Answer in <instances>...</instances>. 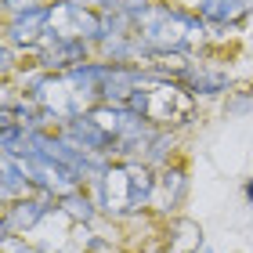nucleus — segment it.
Segmentation results:
<instances>
[{"mask_svg": "<svg viewBox=\"0 0 253 253\" xmlns=\"http://www.w3.org/2000/svg\"><path fill=\"white\" fill-rule=\"evenodd\" d=\"M69 210H73L76 217H87L90 210H87V203H80V199H69Z\"/></svg>", "mask_w": 253, "mask_h": 253, "instance_id": "1", "label": "nucleus"}, {"mask_svg": "<svg viewBox=\"0 0 253 253\" xmlns=\"http://www.w3.org/2000/svg\"><path fill=\"white\" fill-rule=\"evenodd\" d=\"M112 4H123V7H137V4H145V0H112Z\"/></svg>", "mask_w": 253, "mask_h": 253, "instance_id": "2", "label": "nucleus"}, {"mask_svg": "<svg viewBox=\"0 0 253 253\" xmlns=\"http://www.w3.org/2000/svg\"><path fill=\"white\" fill-rule=\"evenodd\" d=\"M246 199L253 203V181H246Z\"/></svg>", "mask_w": 253, "mask_h": 253, "instance_id": "3", "label": "nucleus"}]
</instances>
